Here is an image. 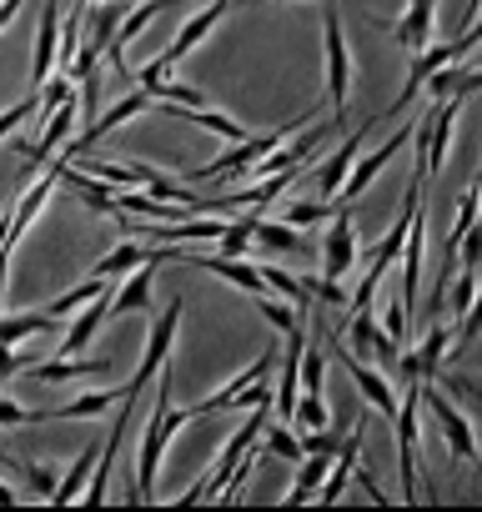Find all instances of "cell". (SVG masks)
Segmentation results:
<instances>
[{"instance_id":"obj_19","label":"cell","mask_w":482,"mask_h":512,"mask_svg":"<svg viewBox=\"0 0 482 512\" xmlns=\"http://www.w3.org/2000/svg\"><path fill=\"white\" fill-rule=\"evenodd\" d=\"M231 6H236V0H211V6H206L201 16H191V21H186V26L176 31V41H171L166 61L176 66V61H181L186 51H196V46H201V41H206V36L216 31V21H221V16H231Z\"/></svg>"},{"instance_id":"obj_3","label":"cell","mask_w":482,"mask_h":512,"mask_svg":"<svg viewBox=\"0 0 482 512\" xmlns=\"http://www.w3.org/2000/svg\"><path fill=\"white\" fill-rule=\"evenodd\" d=\"M472 46H477V31H472V26H462V36H457V41H447V46H432V41H427V46H422V51L412 56V76H407V86H402V96H397V101L387 106V116H397V111H407V106H412V96L422 91V81H427V76H432L437 66H447V61H457V56H467Z\"/></svg>"},{"instance_id":"obj_11","label":"cell","mask_w":482,"mask_h":512,"mask_svg":"<svg viewBox=\"0 0 482 512\" xmlns=\"http://www.w3.org/2000/svg\"><path fill=\"white\" fill-rule=\"evenodd\" d=\"M367 126L372 121H362V131H347L342 136V146L312 171V181H317V191H322V201H332L337 191H342V181H347V171H352V161H357V151H362V136H367Z\"/></svg>"},{"instance_id":"obj_12","label":"cell","mask_w":482,"mask_h":512,"mask_svg":"<svg viewBox=\"0 0 482 512\" xmlns=\"http://www.w3.org/2000/svg\"><path fill=\"white\" fill-rule=\"evenodd\" d=\"M322 141H327V126H307V131H302V136H297L292 146H282V151L272 146V151H267L262 161H252V171H257V176H277V171H297V166H307V161H312V151H317Z\"/></svg>"},{"instance_id":"obj_2","label":"cell","mask_w":482,"mask_h":512,"mask_svg":"<svg viewBox=\"0 0 482 512\" xmlns=\"http://www.w3.org/2000/svg\"><path fill=\"white\" fill-rule=\"evenodd\" d=\"M327 106H332V121H347V96H352V51H347V36H342V16L327 6Z\"/></svg>"},{"instance_id":"obj_16","label":"cell","mask_w":482,"mask_h":512,"mask_svg":"<svg viewBox=\"0 0 482 512\" xmlns=\"http://www.w3.org/2000/svg\"><path fill=\"white\" fill-rule=\"evenodd\" d=\"M272 362H277V352H272V347H262V352H257V362H252L247 372H236V377H231V382H226L216 397L196 402V407H191V417H211V412H226V407H236V392H247L257 377H267V372H272Z\"/></svg>"},{"instance_id":"obj_8","label":"cell","mask_w":482,"mask_h":512,"mask_svg":"<svg viewBox=\"0 0 482 512\" xmlns=\"http://www.w3.org/2000/svg\"><path fill=\"white\" fill-rule=\"evenodd\" d=\"M322 342H327V347H332V352L342 357V367L352 372L357 392H362V397H367V402H372V407H377L382 417H392V412H397V392H392V382H387V377H382L377 367H367V362H362V357H357L352 347H342V342H337V337H332L327 327H322Z\"/></svg>"},{"instance_id":"obj_15","label":"cell","mask_w":482,"mask_h":512,"mask_svg":"<svg viewBox=\"0 0 482 512\" xmlns=\"http://www.w3.org/2000/svg\"><path fill=\"white\" fill-rule=\"evenodd\" d=\"M106 312H111V287H106V292H96V297L86 302V312L66 327V337H61V347H56V352H61V357H81V352L91 347V337L101 332Z\"/></svg>"},{"instance_id":"obj_25","label":"cell","mask_w":482,"mask_h":512,"mask_svg":"<svg viewBox=\"0 0 482 512\" xmlns=\"http://www.w3.org/2000/svg\"><path fill=\"white\" fill-rule=\"evenodd\" d=\"M141 262H161V246H136V241H121L111 256H101V262L91 267V277H121V272H131V267H141Z\"/></svg>"},{"instance_id":"obj_6","label":"cell","mask_w":482,"mask_h":512,"mask_svg":"<svg viewBox=\"0 0 482 512\" xmlns=\"http://www.w3.org/2000/svg\"><path fill=\"white\" fill-rule=\"evenodd\" d=\"M176 327H181V297L161 312V322L151 327V337H146V357H141V367H136V377L121 387V392H131V397H141L151 382H156V372H161V362L171 357V342H176Z\"/></svg>"},{"instance_id":"obj_31","label":"cell","mask_w":482,"mask_h":512,"mask_svg":"<svg viewBox=\"0 0 482 512\" xmlns=\"http://www.w3.org/2000/svg\"><path fill=\"white\" fill-rule=\"evenodd\" d=\"M257 272H262L267 292H282V302H292V307H307V302H312V287H307V282H297V277H287V272H277V267H257Z\"/></svg>"},{"instance_id":"obj_36","label":"cell","mask_w":482,"mask_h":512,"mask_svg":"<svg viewBox=\"0 0 482 512\" xmlns=\"http://www.w3.org/2000/svg\"><path fill=\"white\" fill-rule=\"evenodd\" d=\"M472 221H477V181H472V186H467V191L457 196V226L447 231V256L457 251V236H462V231H467Z\"/></svg>"},{"instance_id":"obj_38","label":"cell","mask_w":482,"mask_h":512,"mask_svg":"<svg viewBox=\"0 0 482 512\" xmlns=\"http://www.w3.org/2000/svg\"><path fill=\"white\" fill-rule=\"evenodd\" d=\"M407 327H412V312L402 307V297H387V302H382V332L402 342V337H407Z\"/></svg>"},{"instance_id":"obj_17","label":"cell","mask_w":482,"mask_h":512,"mask_svg":"<svg viewBox=\"0 0 482 512\" xmlns=\"http://www.w3.org/2000/svg\"><path fill=\"white\" fill-rule=\"evenodd\" d=\"M332 457H337V467H327V477H322V487H317V497H322L327 507H332V502L347 492V482H352V467L362 462V427H352Z\"/></svg>"},{"instance_id":"obj_26","label":"cell","mask_w":482,"mask_h":512,"mask_svg":"<svg viewBox=\"0 0 482 512\" xmlns=\"http://www.w3.org/2000/svg\"><path fill=\"white\" fill-rule=\"evenodd\" d=\"M121 402V392H86V397H76V402H61V407H46L41 412V422H86V417H101V412H111Z\"/></svg>"},{"instance_id":"obj_34","label":"cell","mask_w":482,"mask_h":512,"mask_svg":"<svg viewBox=\"0 0 482 512\" xmlns=\"http://www.w3.org/2000/svg\"><path fill=\"white\" fill-rule=\"evenodd\" d=\"M146 96H151V101H161V106H206V96H201L196 86H181V81H171V76H166V81H156Z\"/></svg>"},{"instance_id":"obj_10","label":"cell","mask_w":482,"mask_h":512,"mask_svg":"<svg viewBox=\"0 0 482 512\" xmlns=\"http://www.w3.org/2000/svg\"><path fill=\"white\" fill-rule=\"evenodd\" d=\"M417 407H422V397H417V382L407 387V402H402V412H392L397 417V452H402V497L412 502L417 497Z\"/></svg>"},{"instance_id":"obj_4","label":"cell","mask_w":482,"mask_h":512,"mask_svg":"<svg viewBox=\"0 0 482 512\" xmlns=\"http://www.w3.org/2000/svg\"><path fill=\"white\" fill-rule=\"evenodd\" d=\"M417 397L427 402V412L437 417V427H442V437H447V452L457 457V462H477V437H472V422L432 387V382H417Z\"/></svg>"},{"instance_id":"obj_46","label":"cell","mask_w":482,"mask_h":512,"mask_svg":"<svg viewBox=\"0 0 482 512\" xmlns=\"http://www.w3.org/2000/svg\"><path fill=\"white\" fill-rule=\"evenodd\" d=\"M26 6V0H0V31H6L11 21H16V11Z\"/></svg>"},{"instance_id":"obj_23","label":"cell","mask_w":482,"mask_h":512,"mask_svg":"<svg viewBox=\"0 0 482 512\" xmlns=\"http://www.w3.org/2000/svg\"><path fill=\"white\" fill-rule=\"evenodd\" d=\"M151 272H156V262L131 267V282L111 287V312H151Z\"/></svg>"},{"instance_id":"obj_18","label":"cell","mask_w":482,"mask_h":512,"mask_svg":"<svg viewBox=\"0 0 482 512\" xmlns=\"http://www.w3.org/2000/svg\"><path fill=\"white\" fill-rule=\"evenodd\" d=\"M56 41H61V0L41 11V31H36V51H31V86H41L56 71Z\"/></svg>"},{"instance_id":"obj_1","label":"cell","mask_w":482,"mask_h":512,"mask_svg":"<svg viewBox=\"0 0 482 512\" xmlns=\"http://www.w3.org/2000/svg\"><path fill=\"white\" fill-rule=\"evenodd\" d=\"M196 422L191 407H171V372L161 362V402L151 407L146 417V432H141V457H136V487H131V502H151L156 497V472H161V452L171 447V437Z\"/></svg>"},{"instance_id":"obj_28","label":"cell","mask_w":482,"mask_h":512,"mask_svg":"<svg viewBox=\"0 0 482 512\" xmlns=\"http://www.w3.org/2000/svg\"><path fill=\"white\" fill-rule=\"evenodd\" d=\"M61 327V317H51V312H26V317H0V342H11V347H21L26 337H36V332H56Z\"/></svg>"},{"instance_id":"obj_39","label":"cell","mask_w":482,"mask_h":512,"mask_svg":"<svg viewBox=\"0 0 482 512\" xmlns=\"http://www.w3.org/2000/svg\"><path fill=\"white\" fill-rule=\"evenodd\" d=\"M327 201H292L287 211H282V221H292V226H317V221H327Z\"/></svg>"},{"instance_id":"obj_41","label":"cell","mask_w":482,"mask_h":512,"mask_svg":"<svg viewBox=\"0 0 482 512\" xmlns=\"http://www.w3.org/2000/svg\"><path fill=\"white\" fill-rule=\"evenodd\" d=\"M31 362H36L31 352H16L11 342H0V392H6V382H11L16 372H26Z\"/></svg>"},{"instance_id":"obj_49","label":"cell","mask_w":482,"mask_h":512,"mask_svg":"<svg viewBox=\"0 0 482 512\" xmlns=\"http://www.w3.org/2000/svg\"><path fill=\"white\" fill-rule=\"evenodd\" d=\"M247 6H262V0H247Z\"/></svg>"},{"instance_id":"obj_43","label":"cell","mask_w":482,"mask_h":512,"mask_svg":"<svg viewBox=\"0 0 482 512\" xmlns=\"http://www.w3.org/2000/svg\"><path fill=\"white\" fill-rule=\"evenodd\" d=\"M16 467L26 472V482L36 487V497H51V487H56V477H61L56 467H36V462H16Z\"/></svg>"},{"instance_id":"obj_35","label":"cell","mask_w":482,"mask_h":512,"mask_svg":"<svg viewBox=\"0 0 482 512\" xmlns=\"http://www.w3.org/2000/svg\"><path fill=\"white\" fill-rule=\"evenodd\" d=\"M71 91H76V86H71V76H56V71H51V76L36 86V111H41V116H51V111H56V106L71 96Z\"/></svg>"},{"instance_id":"obj_20","label":"cell","mask_w":482,"mask_h":512,"mask_svg":"<svg viewBox=\"0 0 482 512\" xmlns=\"http://www.w3.org/2000/svg\"><path fill=\"white\" fill-rule=\"evenodd\" d=\"M427 231V216H422V201H417V211H412V226H407V262H402V307L407 312H417V282H422V236Z\"/></svg>"},{"instance_id":"obj_29","label":"cell","mask_w":482,"mask_h":512,"mask_svg":"<svg viewBox=\"0 0 482 512\" xmlns=\"http://www.w3.org/2000/svg\"><path fill=\"white\" fill-rule=\"evenodd\" d=\"M81 171L101 176V181H106V186H116V191H126V186H141V176H146V161H136V166H121V161H91V156H81Z\"/></svg>"},{"instance_id":"obj_33","label":"cell","mask_w":482,"mask_h":512,"mask_svg":"<svg viewBox=\"0 0 482 512\" xmlns=\"http://www.w3.org/2000/svg\"><path fill=\"white\" fill-rule=\"evenodd\" d=\"M257 442H262L272 457H287V462H297V457H302V437H297V432H282V422H277V417L262 427V437H257Z\"/></svg>"},{"instance_id":"obj_32","label":"cell","mask_w":482,"mask_h":512,"mask_svg":"<svg viewBox=\"0 0 482 512\" xmlns=\"http://www.w3.org/2000/svg\"><path fill=\"white\" fill-rule=\"evenodd\" d=\"M106 287H111V277H91V282H81V287H71V292H61V297H56V302H51L46 312H51V317H66V312H76V307H86V302H91L96 292H106Z\"/></svg>"},{"instance_id":"obj_40","label":"cell","mask_w":482,"mask_h":512,"mask_svg":"<svg viewBox=\"0 0 482 512\" xmlns=\"http://www.w3.org/2000/svg\"><path fill=\"white\" fill-rule=\"evenodd\" d=\"M257 312H262V317H267L277 332H292V327H297V312H292V302H272L267 292L257 297Z\"/></svg>"},{"instance_id":"obj_27","label":"cell","mask_w":482,"mask_h":512,"mask_svg":"<svg viewBox=\"0 0 482 512\" xmlns=\"http://www.w3.org/2000/svg\"><path fill=\"white\" fill-rule=\"evenodd\" d=\"M252 241H262L267 251H307V236L292 221H252Z\"/></svg>"},{"instance_id":"obj_42","label":"cell","mask_w":482,"mask_h":512,"mask_svg":"<svg viewBox=\"0 0 482 512\" xmlns=\"http://www.w3.org/2000/svg\"><path fill=\"white\" fill-rule=\"evenodd\" d=\"M31 422H41V412H31V407H21L11 397H0V427H31Z\"/></svg>"},{"instance_id":"obj_37","label":"cell","mask_w":482,"mask_h":512,"mask_svg":"<svg viewBox=\"0 0 482 512\" xmlns=\"http://www.w3.org/2000/svg\"><path fill=\"white\" fill-rule=\"evenodd\" d=\"M477 307V267H462V277L452 282V317H467Z\"/></svg>"},{"instance_id":"obj_13","label":"cell","mask_w":482,"mask_h":512,"mask_svg":"<svg viewBox=\"0 0 482 512\" xmlns=\"http://www.w3.org/2000/svg\"><path fill=\"white\" fill-rule=\"evenodd\" d=\"M432 21H437V0H412V6L392 21V41H397L407 56H417V51L432 41V31H437Z\"/></svg>"},{"instance_id":"obj_45","label":"cell","mask_w":482,"mask_h":512,"mask_svg":"<svg viewBox=\"0 0 482 512\" xmlns=\"http://www.w3.org/2000/svg\"><path fill=\"white\" fill-rule=\"evenodd\" d=\"M6 287H11V246H0V302H6Z\"/></svg>"},{"instance_id":"obj_14","label":"cell","mask_w":482,"mask_h":512,"mask_svg":"<svg viewBox=\"0 0 482 512\" xmlns=\"http://www.w3.org/2000/svg\"><path fill=\"white\" fill-rule=\"evenodd\" d=\"M407 136H412V126L392 131V136H387V141H382V146L367 156V161H352V171H347V181H342V191H337V196H357V191H367V186L377 181V171H382V166H387V161H392V156L407 146Z\"/></svg>"},{"instance_id":"obj_21","label":"cell","mask_w":482,"mask_h":512,"mask_svg":"<svg viewBox=\"0 0 482 512\" xmlns=\"http://www.w3.org/2000/svg\"><path fill=\"white\" fill-rule=\"evenodd\" d=\"M26 372H36V382H81V377H101L111 372L106 357H56V362H31Z\"/></svg>"},{"instance_id":"obj_48","label":"cell","mask_w":482,"mask_h":512,"mask_svg":"<svg viewBox=\"0 0 482 512\" xmlns=\"http://www.w3.org/2000/svg\"><path fill=\"white\" fill-rule=\"evenodd\" d=\"M11 502H16V492H11L6 482H0V507H11Z\"/></svg>"},{"instance_id":"obj_22","label":"cell","mask_w":482,"mask_h":512,"mask_svg":"<svg viewBox=\"0 0 482 512\" xmlns=\"http://www.w3.org/2000/svg\"><path fill=\"white\" fill-rule=\"evenodd\" d=\"M447 352H452V327L437 317L432 327H427V337H422V347L412 352V362H417V377L422 382H437V372H442V362H447Z\"/></svg>"},{"instance_id":"obj_30","label":"cell","mask_w":482,"mask_h":512,"mask_svg":"<svg viewBox=\"0 0 482 512\" xmlns=\"http://www.w3.org/2000/svg\"><path fill=\"white\" fill-rule=\"evenodd\" d=\"M322 377H327V357H322V332H317V342H302L297 382H302V392H322Z\"/></svg>"},{"instance_id":"obj_5","label":"cell","mask_w":482,"mask_h":512,"mask_svg":"<svg viewBox=\"0 0 482 512\" xmlns=\"http://www.w3.org/2000/svg\"><path fill=\"white\" fill-rule=\"evenodd\" d=\"M272 146H282V131H267V136H241V141H231V151H226V156H216V161L196 166V171H191V181H226V176H247V171H252V161H262Z\"/></svg>"},{"instance_id":"obj_7","label":"cell","mask_w":482,"mask_h":512,"mask_svg":"<svg viewBox=\"0 0 482 512\" xmlns=\"http://www.w3.org/2000/svg\"><path fill=\"white\" fill-rule=\"evenodd\" d=\"M352 267H357V226H352V211L337 206V216L322 236V282H342Z\"/></svg>"},{"instance_id":"obj_9","label":"cell","mask_w":482,"mask_h":512,"mask_svg":"<svg viewBox=\"0 0 482 512\" xmlns=\"http://www.w3.org/2000/svg\"><path fill=\"white\" fill-rule=\"evenodd\" d=\"M76 116H81V96L71 91V96H66V101H61V106L51 111V121H46V131H41V141H16V146L26 151V161H31V166H46V161L56 156V146H61V141L71 136V126H76Z\"/></svg>"},{"instance_id":"obj_44","label":"cell","mask_w":482,"mask_h":512,"mask_svg":"<svg viewBox=\"0 0 482 512\" xmlns=\"http://www.w3.org/2000/svg\"><path fill=\"white\" fill-rule=\"evenodd\" d=\"M352 477H357V482H362V487H367V497H372V502H377V507H387V492H382V487H377V482H372V472H367V467H352Z\"/></svg>"},{"instance_id":"obj_24","label":"cell","mask_w":482,"mask_h":512,"mask_svg":"<svg viewBox=\"0 0 482 512\" xmlns=\"http://www.w3.org/2000/svg\"><path fill=\"white\" fill-rule=\"evenodd\" d=\"M297 462H302V467H297V482H292V492H287V507H302V502L317 497V487H322V477H327V467H332V452H302Z\"/></svg>"},{"instance_id":"obj_47","label":"cell","mask_w":482,"mask_h":512,"mask_svg":"<svg viewBox=\"0 0 482 512\" xmlns=\"http://www.w3.org/2000/svg\"><path fill=\"white\" fill-rule=\"evenodd\" d=\"M0 246H11V211H0Z\"/></svg>"}]
</instances>
